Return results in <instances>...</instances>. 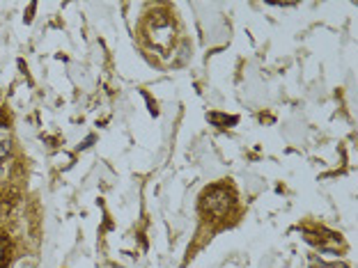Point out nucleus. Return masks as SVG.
<instances>
[{
	"instance_id": "f257e3e1",
	"label": "nucleus",
	"mask_w": 358,
	"mask_h": 268,
	"mask_svg": "<svg viewBox=\"0 0 358 268\" xmlns=\"http://www.w3.org/2000/svg\"><path fill=\"white\" fill-rule=\"evenodd\" d=\"M202 209L214 218H223L232 209V193L223 186H214L202 195Z\"/></svg>"
},
{
	"instance_id": "f03ea898",
	"label": "nucleus",
	"mask_w": 358,
	"mask_h": 268,
	"mask_svg": "<svg viewBox=\"0 0 358 268\" xmlns=\"http://www.w3.org/2000/svg\"><path fill=\"white\" fill-rule=\"evenodd\" d=\"M207 119L211 121V124H218L221 128H225L227 124H237V117H225V115H218V112H211V115H207Z\"/></svg>"
},
{
	"instance_id": "7ed1b4c3",
	"label": "nucleus",
	"mask_w": 358,
	"mask_h": 268,
	"mask_svg": "<svg viewBox=\"0 0 358 268\" xmlns=\"http://www.w3.org/2000/svg\"><path fill=\"white\" fill-rule=\"evenodd\" d=\"M10 151H12V142L10 140H3L0 142V163H3V161L10 156Z\"/></svg>"
},
{
	"instance_id": "20e7f679",
	"label": "nucleus",
	"mask_w": 358,
	"mask_h": 268,
	"mask_svg": "<svg viewBox=\"0 0 358 268\" xmlns=\"http://www.w3.org/2000/svg\"><path fill=\"white\" fill-rule=\"evenodd\" d=\"M5 266V241L0 239V268Z\"/></svg>"
}]
</instances>
